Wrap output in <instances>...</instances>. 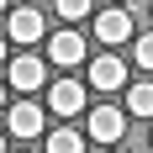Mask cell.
Segmentation results:
<instances>
[{
  "instance_id": "cell-6",
  "label": "cell",
  "mask_w": 153,
  "mask_h": 153,
  "mask_svg": "<svg viewBox=\"0 0 153 153\" xmlns=\"http://www.w3.org/2000/svg\"><path fill=\"white\" fill-rule=\"evenodd\" d=\"M48 58L58 63V69H74V63H85L90 53H85V37H79V32H53V37H48Z\"/></svg>"
},
{
  "instance_id": "cell-2",
  "label": "cell",
  "mask_w": 153,
  "mask_h": 153,
  "mask_svg": "<svg viewBox=\"0 0 153 153\" xmlns=\"http://www.w3.org/2000/svg\"><path fill=\"white\" fill-rule=\"evenodd\" d=\"M95 37H100L106 48L132 42V16H127L122 5H111V11H95Z\"/></svg>"
},
{
  "instance_id": "cell-4",
  "label": "cell",
  "mask_w": 153,
  "mask_h": 153,
  "mask_svg": "<svg viewBox=\"0 0 153 153\" xmlns=\"http://www.w3.org/2000/svg\"><path fill=\"white\" fill-rule=\"evenodd\" d=\"M48 79V58H37V53H27V58H11V90L21 95H37Z\"/></svg>"
},
{
  "instance_id": "cell-12",
  "label": "cell",
  "mask_w": 153,
  "mask_h": 153,
  "mask_svg": "<svg viewBox=\"0 0 153 153\" xmlns=\"http://www.w3.org/2000/svg\"><path fill=\"white\" fill-rule=\"evenodd\" d=\"M132 58H137L143 69H153V32H148V37H137V42H132Z\"/></svg>"
},
{
  "instance_id": "cell-15",
  "label": "cell",
  "mask_w": 153,
  "mask_h": 153,
  "mask_svg": "<svg viewBox=\"0 0 153 153\" xmlns=\"http://www.w3.org/2000/svg\"><path fill=\"white\" fill-rule=\"evenodd\" d=\"M0 153H5V132H0Z\"/></svg>"
},
{
  "instance_id": "cell-17",
  "label": "cell",
  "mask_w": 153,
  "mask_h": 153,
  "mask_svg": "<svg viewBox=\"0 0 153 153\" xmlns=\"http://www.w3.org/2000/svg\"><path fill=\"white\" fill-rule=\"evenodd\" d=\"M0 11H5V0H0Z\"/></svg>"
},
{
  "instance_id": "cell-5",
  "label": "cell",
  "mask_w": 153,
  "mask_h": 153,
  "mask_svg": "<svg viewBox=\"0 0 153 153\" xmlns=\"http://www.w3.org/2000/svg\"><path fill=\"white\" fill-rule=\"evenodd\" d=\"M90 85H95V90H122V85H127V58H122V53L90 58Z\"/></svg>"
},
{
  "instance_id": "cell-18",
  "label": "cell",
  "mask_w": 153,
  "mask_h": 153,
  "mask_svg": "<svg viewBox=\"0 0 153 153\" xmlns=\"http://www.w3.org/2000/svg\"><path fill=\"white\" fill-rule=\"evenodd\" d=\"M122 5H127V0H122Z\"/></svg>"
},
{
  "instance_id": "cell-3",
  "label": "cell",
  "mask_w": 153,
  "mask_h": 153,
  "mask_svg": "<svg viewBox=\"0 0 153 153\" xmlns=\"http://www.w3.org/2000/svg\"><path fill=\"white\" fill-rule=\"evenodd\" d=\"M42 32H48V16H37L32 5H27V11H11V21H5V37L21 42V48H37Z\"/></svg>"
},
{
  "instance_id": "cell-16",
  "label": "cell",
  "mask_w": 153,
  "mask_h": 153,
  "mask_svg": "<svg viewBox=\"0 0 153 153\" xmlns=\"http://www.w3.org/2000/svg\"><path fill=\"white\" fill-rule=\"evenodd\" d=\"M111 153H127V148H111Z\"/></svg>"
},
{
  "instance_id": "cell-9",
  "label": "cell",
  "mask_w": 153,
  "mask_h": 153,
  "mask_svg": "<svg viewBox=\"0 0 153 153\" xmlns=\"http://www.w3.org/2000/svg\"><path fill=\"white\" fill-rule=\"evenodd\" d=\"M127 116H148V122H153V85H148V79L127 90Z\"/></svg>"
},
{
  "instance_id": "cell-7",
  "label": "cell",
  "mask_w": 153,
  "mask_h": 153,
  "mask_svg": "<svg viewBox=\"0 0 153 153\" xmlns=\"http://www.w3.org/2000/svg\"><path fill=\"white\" fill-rule=\"evenodd\" d=\"M122 132H127L122 106H95V111H90V137H95V143H122Z\"/></svg>"
},
{
  "instance_id": "cell-1",
  "label": "cell",
  "mask_w": 153,
  "mask_h": 153,
  "mask_svg": "<svg viewBox=\"0 0 153 153\" xmlns=\"http://www.w3.org/2000/svg\"><path fill=\"white\" fill-rule=\"evenodd\" d=\"M5 127H11V137H37V132H42L48 127V111L37 106V100H11V116H5Z\"/></svg>"
},
{
  "instance_id": "cell-14",
  "label": "cell",
  "mask_w": 153,
  "mask_h": 153,
  "mask_svg": "<svg viewBox=\"0 0 153 153\" xmlns=\"http://www.w3.org/2000/svg\"><path fill=\"white\" fill-rule=\"evenodd\" d=\"M0 106H5V85H0Z\"/></svg>"
},
{
  "instance_id": "cell-8",
  "label": "cell",
  "mask_w": 153,
  "mask_h": 153,
  "mask_svg": "<svg viewBox=\"0 0 153 153\" xmlns=\"http://www.w3.org/2000/svg\"><path fill=\"white\" fill-rule=\"evenodd\" d=\"M48 106L58 111V116H79V106H85V85H74V79H58V85L48 90Z\"/></svg>"
},
{
  "instance_id": "cell-13",
  "label": "cell",
  "mask_w": 153,
  "mask_h": 153,
  "mask_svg": "<svg viewBox=\"0 0 153 153\" xmlns=\"http://www.w3.org/2000/svg\"><path fill=\"white\" fill-rule=\"evenodd\" d=\"M0 63H11V58H5V37H0Z\"/></svg>"
},
{
  "instance_id": "cell-10",
  "label": "cell",
  "mask_w": 153,
  "mask_h": 153,
  "mask_svg": "<svg viewBox=\"0 0 153 153\" xmlns=\"http://www.w3.org/2000/svg\"><path fill=\"white\" fill-rule=\"evenodd\" d=\"M42 153H85V143H79L74 127H58V132H48V148Z\"/></svg>"
},
{
  "instance_id": "cell-11",
  "label": "cell",
  "mask_w": 153,
  "mask_h": 153,
  "mask_svg": "<svg viewBox=\"0 0 153 153\" xmlns=\"http://www.w3.org/2000/svg\"><path fill=\"white\" fill-rule=\"evenodd\" d=\"M58 16L63 21H79V16H95V11H90V0H58Z\"/></svg>"
}]
</instances>
